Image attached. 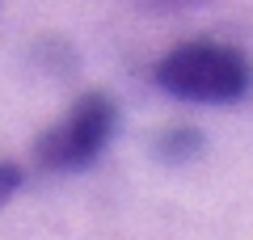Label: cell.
<instances>
[{"label": "cell", "mask_w": 253, "mask_h": 240, "mask_svg": "<svg viewBox=\"0 0 253 240\" xmlns=\"http://www.w3.org/2000/svg\"><path fill=\"white\" fill-rule=\"evenodd\" d=\"M152 80L190 106H232L253 93V59L228 42H181L152 68Z\"/></svg>", "instance_id": "obj_1"}, {"label": "cell", "mask_w": 253, "mask_h": 240, "mask_svg": "<svg viewBox=\"0 0 253 240\" xmlns=\"http://www.w3.org/2000/svg\"><path fill=\"white\" fill-rule=\"evenodd\" d=\"M114 126H118V106L106 97V93H84L51 131L38 135V143H34L38 169H46V173L89 169L93 160L106 152Z\"/></svg>", "instance_id": "obj_2"}, {"label": "cell", "mask_w": 253, "mask_h": 240, "mask_svg": "<svg viewBox=\"0 0 253 240\" xmlns=\"http://www.w3.org/2000/svg\"><path fill=\"white\" fill-rule=\"evenodd\" d=\"M152 152H156L161 164H190V160L203 152V135L194 131V126H169V131L156 135Z\"/></svg>", "instance_id": "obj_3"}, {"label": "cell", "mask_w": 253, "mask_h": 240, "mask_svg": "<svg viewBox=\"0 0 253 240\" xmlns=\"http://www.w3.org/2000/svg\"><path fill=\"white\" fill-rule=\"evenodd\" d=\"M17 190H21V169L17 164H0V206L9 202Z\"/></svg>", "instance_id": "obj_4"}, {"label": "cell", "mask_w": 253, "mask_h": 240, "mask_svg": "<svg viewBox=\"0 0 253 240\" xmlns=\"http://www.w3.org/2000/svg\"><path fill=\"white\" fill-rule=\"evenodd\" d=\"M152 4H199V0H152Z\"/></svg>", "instance_id": "obj_5"}]
</instances>
